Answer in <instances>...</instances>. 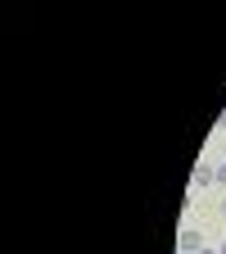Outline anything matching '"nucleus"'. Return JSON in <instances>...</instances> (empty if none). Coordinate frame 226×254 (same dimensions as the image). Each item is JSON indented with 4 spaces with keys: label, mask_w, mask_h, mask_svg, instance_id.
<instances>
[{
    "label": "nucleus",
    "mask_w": 226,
    "mask_h": 254,
    "mask_svg": "<svg viewBox=\"0 0 226 254\" xmlns=\"http://www.w3.org/2000/svg\"><path fill=\"white\" fill-rule=\"evenodd\" d=\"M204 250V232L199 227H181V236H177V254H199Z\"/></svg>",
    "instance_id": "obj_1"
},
{
    "label": "nucleus",
    "mask_w": 226,
    "mask_h": 254,
    "mask_svg": "<svg viewBox=\"0 0 226 254\" xmlns=\"http://www.w3.org/2000/svg\"><path fill=\"white\" fill-rule=\"evenodd\" d=\"M217 182V168L213 164H195V186H213Z\"/></svg>",
    "instance_id": "obj_2"
},
{
    "label": "nucleus",
    "mask_w": 226,
    "mask_h": 254,
    "mask_svg": "<svg viewBox=\"0 0 226 254\" xmlns=\"http://www.w3.org/2000/svg\"><path fill=\"white\" fill-rule=\"evenodd\" d=\"M217 186H226V159L217 164Z\"/></svg>",
    "instance_id": "obj_3"
},
{
    "label": "nucleus",
    "mask_w": 226,
    "mask_h": 254,
    "mask_svg": "<svg viewBox=\"0 0 226 254\" xmlns=\"http://www.w3.org/2000/svg\"><path fill=\"white\" fill-rule=\"evenodd\" d=\"M217 127H222V132H226V109H222V118H217Z\"/></svg>",
    "instance_id": "obj_4"
},
{
    "label": "nucleus",
    "mask_w": 226,
    "mask_h": 254,
    "mask_svg": "<svg viewBox=\"0 0 226 254\" xmlns=\"http://www.w3.org/2000/svg\"><path fill=\"white\" fill-rule=\"evenodd\" d=\"M199 254H222V250H213V245H204V250H199Z\"/></svg>",
    "instance_id": "obj_5"
},
{
    "label": "nucleus",
    "mask_w": 226,
    "mask_h": 254,
    "mask_svg": "<svg viewBox=\"0 0 226 254\" xmlns=\"http://www.w3.org/2000/svg\"><path fill=\"white\" fill-rule=\"evenodd\" d=\"M217 250H222V254H226V241H222V245H217Z\"/></svg>",
    "instance_id": "obj_6"
},
{
    "label": "nucleus",
    "mask_w": 226,
    "mask_h": 254,
    "mask_svg": "<svg viewBox=\"0 0 226 254\" xmlns=\"http://www.w3.org/2000/svg\"><path fill=\"white\" fill-rule=\"evenodd\" d=\"M222 159H226V141H222Z\"/></svg>",
    "instance_id": "obj_7"
},
{
    "label": "nucleus",
    "mask_w": 226,
    "mask_h": 254,
    "mask_svg": "<svg viewBox=\"0 0 226 254\" xmlns=\"http://www.w3.org/2000/svg\"><path fill=\"white\" fill-rule=\"evenodd\" d=\"M222 213H226V200H222Z\"/></svg>",
    "instance_id": "obj_8"
}]
</instances>
